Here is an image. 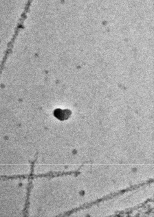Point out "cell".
<instances>
[{
	"mask_svg": "<svg viewBox=\"0 0 154 217\" xmlns=\"http://www.w3.org/2000/svg\"><path fill=\"white\" fill-rule=\"evenodd\" d=\"M61 112H58L56 113V117L61 121H64L68 119L71 114V112L68 110H64L61 111Z\"/></svg>",
	"mask_w": 154,
	"mask_h": 217,
	"instance_id": "1",
	"label": "cell"
}]
</instances>
